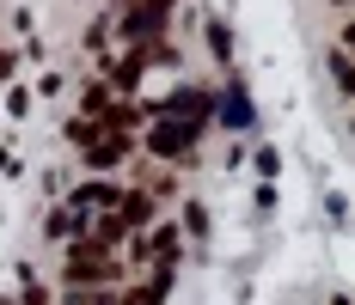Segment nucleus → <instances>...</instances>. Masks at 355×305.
I'll return each instance as SVG.
<instances>
[{"label": "nucleus", "instance_id": "nucleus-1", "mask_svg": "<svg viewBox=\"0 0 355 305\" xmlns=\"http://www.w3.org/2000/svg\"><path fill=\"white\" fill-rule=\"evenodd\" d=\"M166 12H172V0H135L129 6V19H123V37H153V31H166Z\"/></svg>", "mask_w": 355, "mask_h": 305}, {"label": "nucleus", "instance_id": "nucleus-2", "mask_svg": "<svg viewBox=\"0 0 355 305\" xmlns=\"http://www.w3.org/2000/svg\"><path fill=\"white\" fill-rule=\"evenodd\" d=\"M202 129H190V122H159L153 135H147V153H159V159H178V153H190Z\"/></svg>", "mask_w": 355, "mask_h": 305}, {"label": "nucleus", "instance_id": "nucleus-3", "mask_svg": "<svg viewBox=\"0 0 355 305\" xmlns=\"http://www.w3.org/2000/svg\"><path fill=\"white\" fill-rule=\"evenodd\" d=\"M209 110H214V98H209V92H196V86H184V92L166 104V116H172V122H190V129H202Z\"/></svg>", "mask_w": 355, "mask_h": 305}, {"label": "nucleus", "instance_id": "nucleus-4", "mask_svg": "<svg viewBox=\"0 0 355 305\" xmlns=\"http://www.w3.org/2000/svg\"><path fill=\"white\" fill-rule=\"evenodd\" d=\"M123 153H129V140H123V135H110V140H92V153H86V165H92V171H110L116 159H123Z\"/></svg>", "mask_w": 355, "mask_h": 305}, {"label": "nucleus", "instance_id": "nucleus-5", "mask_svg": "<svg viewBox=\"0 0 355 305\" xmlns=\"http://www.w3.org/2000/svg\"><path fill=\"white\" fill-rule=\"evenodd\" d=\"M147 214H153V202H147V190H135V196H123V202H116V226L129 232V226H141Z\"/></svg>", "mask_w": 355, "mask_h": 305}, {"label": "nucleus", "instance_id": "nucleus-6", "mask_svg": "<svg viewBox=\"0 0 355 305\" xmlns=\"http://www.w3.org/2000/svg\"><path fill=\"white\" fill-rule=\"evenodd\" d=\"M98 207H116V196H110L105 183H86V190L73 196V214H98Z\"/></svg>", "mask_w": 355, "mask_h": 305}, {"label": "nucleus", "instance_id": "nucleus-7", "mask_svg": "<svg viewBox=\"0 0 355 305\" xmlns=\"http://www.w3.org/2000/svg\"><path fill=\"white\" fill-rule=\"evenodd\" d=\"M220 116H227L233 129H251V98L245 92H227V110H220Z\"/></svg>", "mask_w": 355, "mask_h": 305}, {"label": "nucleus", "instance_id": "nucleus-8", "mask_svg": "<svg viewBox=\"0 0 355 305\" xmlns=\"http://www.w3.org/2000/svg\"><path fill=\"white\" fill-rule=\"evenodd\" d=\"M141 68H153V62H147V49L123 55V68H116V86H135V80H141Z\"/></svg>", "mask_w": 355, "mask_h": 305}, {"label": "nucleus", "instance_id": "nucleus-9", "mask_svg": "<svg viewBox=\"0 0 355 305\" xmlns=\"http://www.w3.org/2000/svg\"><path fill=\"white\" fill-rule=\"evenodd\" d=\"M331 73H337V86H343V98H349L355 73H349V55H343V49H337V55H331Z\"/></svg>", "mask_w": 355, "mask_h": 305}, {"label": "nucleus", "instance_id": "nucleus-10", "mask_svg": "<svg viewBox=\"0 0 355 305\" xmlns=\"http://www.w3.org/2000/svg\"><path fill=\"white\" fill-rule=\"evenodd\" d=\"M337 6H349V0H337Z\"/></svg>", "mask_w": 355, "mask_h": 305}]
</instances>
